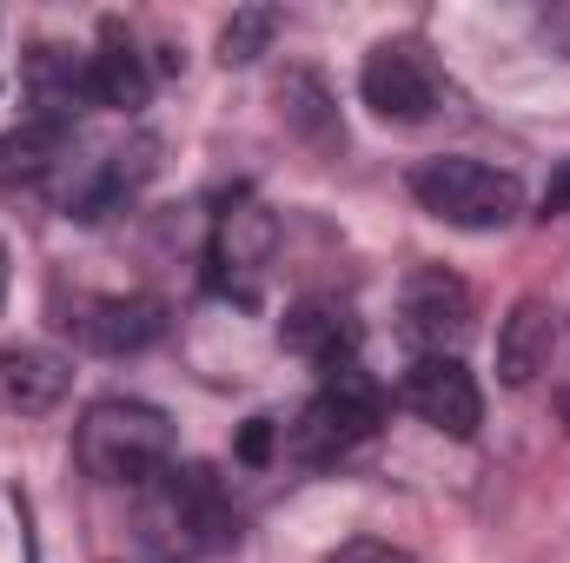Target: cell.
Listing matches in <instances>:
<instances>
[{"label":"cell","mask_w":570,"mask_h":563,"mask_svg":"<svg viewBox=\"0 0 570 563\" xmlns=\"http://www.w3.org/2000/svg\"><path fill=\"white\" fill-rule=\"evenodd\" d=\"M73 392V365L47 345H7L0 352V418H47Z\"/></svg>","instance_id":"8fae6325"},{"label":"cell","mask_w":570,"mask_h":563,"mask_svg":"<svg viewBox=\"0 0 570 563\" xmlns=\"http://www.w3.org/2000/svg\"><path fill=\"white\" fill-rule=\"evenodd\" d=\"M412 199L431 219L458 226V233H504L524 213V179L491 166V159H464V152H438L412 166Z\"/></svg>","instance_id":"3957f363"},{"label":"cell","mask_w":570,"mask_h":563,"mask_svg":"<svg viewBox=\"0 0 570 563\" xmlns=\"http://www.w3.org/2000/svg\"><path fill=\"white\" fill-rule=\"evenodd\" d=\"M279 120H285V134L305 140L312 152H338L345 146V127H338V107H332L325 80L305 73V67H292L279 80Z\"/></svg>","instance_id":"9a60e30c"},{"label":"cell","mask_w":570,"mask_h":563,"mask_svg":"<svg viewBox=\"0 0 570 563\" xmlns=\"http://www.w3.org/2000/svg\"><path fill=\"white\" fill-rule=\"evenodd\" d=\"M153 93V73L134 53V40H120V27L100 33L94 53H80V107H107V113H134Z\"/></svg>","instance_id":"7c38bea8"},{"label":"cell","mask_w":570,"mask_h":563,"mask_svg":"<svg viewBox=\"0 0 570 563\" xmlns=\"http://www.w3.org/2000/svg\"><path fill=\"white\" fill-rule=\"evenodd\" d=\"M551 206H558V213H570V172L558 179V186H551Z\"/></svg>","instance_id":"d6986e66"},{"label":"cell","mask_w":570,"mask_h":563,"mask_svg":"<svg viewBox=\"0 0 570 563\" xmlns=\"http://www.w3.org/2000/svg\"><path fill=\"white\" fill-rule=\"evenodd\" d=\"M385 418V392L358 372V365H345V372H332L305 405H298V418L285 424V457L292 464H305V471H325V464H338V457H352L372 431Z\"/></svg>","instance_id":"277c9868"},{"label":"cell","mask_w":570,"mask_h":563,"mask_svg":"<svg viewBox=\"0 0 570 563\" xmlns=\"http://www.w3.org/2000/svg\"><path fill=\"white\" fill-rule=\"evenodd\" d=\"M153 166H159V140L134 134L127 146H114V152H107V159H94V172L67 192V219H80V226L114 219V213L140 192L146 179H153Z\"/></svg>","instance_id":"30bf717a"},{"label":"cell","mask_w":570,"mask_h":563,"mask_svg":"<svg viewBox=\"0 0 570 563\" xmlns=\"http://www.w3.org/2000/svg\"><path fill=\"white\" fill-rule=\"evenodd\" d=\"M239 537V517L213 471L173 464L140 491V551L146 563H199Z\"/></svg>","instance_id":"6da1fadb"},{"label":"cell","mask_w":570,"mask_h":563,"mask_svg":"<svg viewBox=\"0 0 570 563\" xmlns=\"http://www.w3.org/2000/svg\"><path fill=\"white\" fill-rule=\"evenodd\" d=\"M273 444H285V424L253 418L246 431H239V464H266V457H273Z\"/></svg>","instance_id":"ac0fdd59"},{"label":"cell","mask_w":570,"mask_h":563,"mask_svg":"<svg viewBox=\"0 0 570 563\" xmlns=\"http://www.w3.org/2000/svg\"><path fill=\"white\" fill-rule=\"evenodd\" d=\"M325 563H419V557L399 551V544H379V537H352V544H338Z\"/></svg>","instance_id":"e0dca14e"},{"label":"cell","mask_w":570,"mask_h":563,"mask_svg":"<svg viewBox=\"0 0 570 563\" xmlns=\"http://www.w3.org/2000/svg\"><path fill=\"white\" fill-rule=\"evenodd\" d=\"M279 345L292 358H305L312 372H345L352 365V352H358V332H352V318L332 305V298H298L292 312H285L279 325Z\"/></svg>","instance_id":"4fadbf2b"},{"label":"cell","mask_w":570,"mask_h":563,"mask_svg":"<svg viewBox=\"0 0 570 563\" xmlns=\"http://www.w3.org/2000/svg\"><path fill=\"white\" fill-rule=\"evenodd\" d=\"M279 33V7H239L226 27H219V60L226 67H253Z\"/></svg>","instance_id":"2e32d148"},{"label":"cell","mask_w":570,"mask_h":563,"mask_svg":"<svg viewBox=\"0 0 570 563\" xmlns=\"http://www.w3.org/2000/svg\"><path fill=\"white\" fill-rule=\"evenodd\" d=\"M471 332V285L444 266H419L412 279L399 285V338L419 358H458Z\"/></svg>","instance_id":"8992f818"},{"label":"cell","mask_w":570,"mask_h":563,"mask_svg":"<svg viewBox=\"0 0 570 563\" xmlns=\"http://www.w3.org/2000/svg\"><path fill=\"white\" fill-rule=\"evenodd\" d=\"M551 345H558V325H551V305L544 298H518L498 325V385L504 392H524L544 365H551Z\"/></svg>","instance_id":"5bb4252c"},{"label":"cell","mask_w":570,"mask_h":563,"mask_svg":"<svg viewBox=\"0 0 570 563\" xmlns=\"http://www.w3.org/2000/svg\"><path fill=\"white\" fill-rule=\"evenodd\" d=\"M73 451H80L87 477L146 491L159 471H173V418L146 398H94L80 412Z\"/></svg>","instance_id":"7a4b0ae2"},{"label":"cell","mask_w":570,"mask_h":563,"mask_svg":"<svg viewBox=\"0 0 570 563\" xmlns=\"http://www.w3.org/2000/svg\"><path fill=\"white\" fill-rule=\"evenodd\" d=\"M73 325V338L87 345V352H100V358H134L146 345H159L166 338V305L159 298H146V292H120V298H94L80 318H67Z\"/></svg>","instance_id":"9c48e42d"},{"label":"cell","mask_w":570,"mask_h":563,"mask_svg":"<svg viewBox=\"0 0 570 563\" xmlns=\"http://www.w3.org/2000/svg\"><path fill=\"white\" fill-rule=\"evenodd\" d=\"M558 418H564V431H570V392H558Z\"/></svg>","instance_id":"44dd1931"},{"label":"cell","mask_w":570,"mask_h":563,"mask_svg":"<svg viewBox=\"0 0 570 563\" xmlns=\"http://www.w3.org/2000/svg\"><path fill=\"white\" fill-rule=\"evenodd\" d=\"M273 246H279V226H273L266 206H253V199L226 206L213 219V239H206V285L239 298V305H253L266 266H273Z\"/></svg>","instance_id":"52a82bcc"},{"label":"cell","mask_w":570,"mask_h":563,"mask_svg":"<svg viewBox=\"0 0 570 563\" xmlns=\"http://www.w3.org/2000/svg\"><path fill=\"white\" fill-rule=\"evenodd\" d=\"M444 93L451 87H444L438 60H431L419 40H379L365 53V67H358V100L385 127H425V120H438Z\"/></svg>","instance_id":"5b68a950"},{"label":"cell","mask_w":570,"mask_h":563,"mask_svg":"<svg viewBox=\"0 0 570 563\" xmlns=\"http://www.w3.org/2000/svg\"><path fill=\"white\" fill-rule=\"evenodd\" d=\"M7 279H13V259H7V246H0V305H7Z\"/></svg>","instance_id":"ffe728a7"},{"label":"cell","mask_w":570,"mask_h":563,"mask_svg":"<svg viewBox=\"0 0 570 563\" xmlns=\"http://www.w3.org/2000/svg\"><path fill=\"white\" fill-rule=\"evenodd\" d=\"M399 398L412 418H425L444 437H478V424H484V392L464 372V358H412Z\"/></svg>","instance_id":"ba28073f"}]
</instances>
